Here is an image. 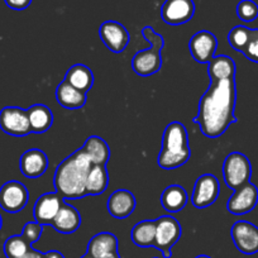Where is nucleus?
Masks as SVG:
<instances>
[{
  "label": "nucleus",
  "mask_w": 258,
  "mask_h": 258,
  "mask_svg": "<svg viewBox=\"0 0 258 258\" xmlns=\"http://www.w3.org/2000/svg\"><path fill=\"white\" fill-rule=\"evenodd\" d=\"M250 29L245 26H235L228 34V42L235 51L242 52L250 36Z\"/></svg>",
  "instance_id": "29"
},
{
  "label": "nucleus",
  "mask_w": 258,
  "mask_h": 258,
  "mask_svg": "<svg viewBox=\"0 0 258 258\" xmlns=\"http://www.w3.org/2000/svg\"><path fill=\"white\" fill-rule=\"evenodd\" d=\"M182 233L180 223L172 215H162L156 219V240L155 247L162 252L163 257H172L173 245L178 242Z\"/></svg>",
  "instance_id": "6"
},
{
  "label": "nucleus",
  "mask_w": 258,
  "mask_h": 258,
  "mask_svg": "<svg viewBox=\"0 0 258 258\" xmlns=\"http://www.w3.org/2000/svg\"><path fill=\"white\" fill-rule=\"evenodd\" d=\"M51 225L58 233L71 234L80 228L81 215L79 210H76V208H74L69 203L63 202Z\"/></svg>",
  "instance_id": "18"
},
{
  "label": "nucleus",
  "mask_w": 258,
  "mask_h": 258,
  "mask_svg": "<svg viewBox=\"0 0 258 258\" xmlns=\"http://www.w3.org/2000/svg\"><path fill=\"white\" fill-rule=\"evenodd\" d=\"M109 183V173L105 165H93L86 178V194L101 195L105 192Z\"/></svg>",
  "instance_id": "26"
},
{
  "label": "nucleus",
  "mask_w": 258,
  "mask_h": 258,
  "mask_svg": "<svg viewBox=\"0 0 258 258\" xmlns=\"http://www.w3.org/2000/svg\"><path fill=\"white\" fill-rule=\"evenodd\" d=\"M44 258H64L61 252L58 250H49V252L44 253Z\"/></svg>",
  "instance_id": "35"
},
{
  "label": "nucleus",
  "mask_w": 258,
  "mask_h": 258,
  "mask_svg": "<svg viewBox=\"0 0 258 258\" xmlns=\"http://www.w3.org/2000/svg\"><path fill=\"white\" fill-rule=\"evenodd\" d=\"M118 252V238L109 232H101L94 235L88 244L86 253L94 258H106Z\"/></svg>",
  "instance_id": "20"
},
{
  "label": "nucleus",
  "mask_w": 258,
  "mask_h": 258,
  "mask_svg": "<svg viewBox=\"0 0 258 258\" xmlns=\"http://www.w3.org/2000/svg\"><path fill=\"white\" fill-rule=\"evenodd\" d=\"M223 176L227 186L232 190L249 182L252 165L247 156L240 152L229 153L223 163Z\"/></svg>",
  "instance_id": "5"
},
{
  "label": "nucleus",
  "mask_w": 258,
  "mask_h": 258,
  "mask_svg": "<svg viewBox=\"0 0 258 258\" xmlns=\"http://www.w3.org/2000/svg\"><path fill=\"white\" fill-rule=\"evenodd\" d=\"M2 225H3V220H2V215H0V229H2Z\"/></svg>",
  "instance_id": "38"
},
{
  "label": "nucleus",
  "mask_w": 258,
  "mask_h": 258,
  "mask_svg": "<svg viewBox=\"0 0 258 258\" xmlns=\"http://www.w3.org/2000/svg\"><path fill=\"white\" fill-rule=\"evenodd\" d=\"M99 36L106 48H109L114 53L123 52L131 41V36L125 27L115 21L104 22L99 28Z\"/></svg>",
  "instance_id": "13"
},
{
  "label": "nucleus",
  "mask_w": 258,
  "mask_h": 258,
  "mask_svg": "<svg viewBox=\"0 0 258 258\" xmlns=\"http://www.w3.org/2000/svg\"><path fill=\"white\" fill-rule=\"evenodd\" d=\"M195 258H212V257H209V255H207V254H202V255H198V257H195Z\"/></svg>",
  "instance_id": "36"
},
{
  "label": "nucleus",
  "mask_w": 258,
  "mask_h": 258,
  "mask_svg": "<svg viewBox=\"0 0 258 258\" xmlns=\"http://www.w3.org/2000/svg\"><path fill=\"white\" fill-rule=\"evenodd\" d=\"M7 6L14 11H24L32 4V0H4Z\"/></svg>",
  "instance_id": "33"
},
{
  "label": "nucleus",
  "mask_w": 258,
  "mask_h": 258,
  "mask_svg": "<svg viewBox=\"0 0 258 258\" xmlns=\"http://www.w3.org/2000/svg\"><path fill=\"white\" fill-rule=\"evenodd\" d=\"M29 192L19 181H8L0 187V208L7 213H19L26 208Z\"/></svg>",
  "instance_id": "8"
},
{
  "label": "nucleus",
  "mask_w": 258,
  "mask_h": 258,
  "mask_svg": "<svg viewBox=\"0 0 258 258\" xmlns=\"http://www.w3.org/2000/svg\"><path fill=\"white\" fill-rule=\"evenodd\" d=\"M237 16L243 22H253L258 18V6L253 0H240L237 6Z\"/></svg>",
  "instance_id": "30"
},
{
  "label": "nucleus",
  "mask_w": 258,
  "mask_h": 258,
  "mask_svg": "<svg viewBox=\"0 0 258 258\" xmlns=\"http://www.w3.org/2000/svg\"><path fill=\"white\" fill-rule=\"evenodd\" d=\"M93 165H106L110 158V148L108 143L99 136H91L81 147Z\"/></svg>",
  "instance_id": "23"
},
{
  "label": "nucleus",
  "mask_w": 258,
  "mask_h": 258,
  "mask_svg": "<svg viewBox=\"0 0 258 258\" xmlns=\"http://www.w3.org/2000/svg\"><path fill=\"white\" fill-rule=\"evenodd\" d=\"M93 163L84 153L78 150L64 158L53 176L54 188L63 199H80L86 197V178Z\"/></svg>",
  "instance_id": "2"
},
{
  "label": "nucleus",
  "mask_w": 258,
  "mask_h": 258,
  "mask_svg": "<svg viewBox=\"0 0 258 258\" xmlns=\"http://www.w3.org/2000/svg\"><path fill=\"white\" fill-rule=\"evenodd\" d=\"M218 47V39L212 32L199 31L191 37L188 42V49L192 58L200 63H209L215 56Z\"/></svg>",
  "instance_id": "14"
},
{
  "label": "nucleus",
  "mask_w": 258,
  "mask_h": 258,
  "mask_svg": "<svg viewBox=\"0 0 258 258\" xmlns=\"http://www.w3.org/2000/svg\"><path fill=\"white\" fill-rule=\"evenodd\" d=\"M237 89L235 80L210 81L209 88L199 101V111L194 123L208 138H218L237 121L234 115Z\"/></svg>",
  "instance_id": "1"
},
{
  "label": "nucleus",
  "mask_w": 258,
  "mask_h": 258,
  "mask_svg": "<svg viewBox=\"0 0 258 258\" xmlns=\"http://www.w3.org/2000/svg\"><path fill=\"white\" fill-rule=\"evenodd\" d=\"M27 113H28L32 133L42 135L47 132L53 124V114L51 109L44 104H34L31 108L27 109Z\"/></svg>",
  "instance_id": "22"
},
{
  "label": "nucleus",
  "mask_w": 258,
  "mask_h": 258,
  "mask_svg": "<svg viewBox=\"0 0 258 258\" xmlns=\"http://www.w3.org/2000/svg\"><path fill=\"white\" fill-rule=\"evenodd\" d=\"M63 202V198L57 191L41 195L34 203V220L42 225H51Z\"/></svg>",
  "instance_id": "15"
},
{
  "label": "nucleus",
  "mask_w": 258,
  "mask_h": 258,
  "mask_svg": "<svg viewBox=\"0 0 258 258\" xmlns=\"http://www.w3.org/2000/svg\"><path fill=\"white\" fill-rule=\"evenodd\" d=\"M42 232H43V225L37 222H28L24 224L22 237L32 245L41 238Z\"/></svg>",
  "instance_id": "32"
},
{
  "label": "nucleus",
  "mask_w": 258,
  "mask_h": 258,
  "mask_svg": "<svg viewBox=\"0 0 258 258\" xmlns=\"http://www.w3.org/2000/svg\"><path fill=\"white\" fill-rule=\"evenodd\" d=\"M242 53L244 54L245 58L258 63V28L250 29V36Z\"/></svg>",
  "instance_id": "31"
},
{
  "label": "nucleus",
  "mask_w": 258,
  "mask_h": 258,
  "mask_svg": "<svg viewBox=\"0 0 258 258\" xmlns=\"http://www.w3.org/2000/svg\"><path fill=\"white\" fill-rule=\"evenodd\" d=\"M131 237L138 247H155L156 220H142L137 223L131 232Z\"/></svg>",
  "instance_id": "27"
},
{
  "label": "nucleus",
  "mask_w": 258,
  "mask_h": 258,
  "mask_svg": "<svg viewBox=\"0 0 258 258\" xmlns=\"http://www.w3.org/2000/svg\"><path fill=\"white\" fill-rule=\"evenodd\" d=\"M235 62L225 54L214 56L208 63V75L210 81H222L235 79Z\"/></svg>",
  "instance_id": "21"
},
{
  "label": "nucleus",
  "mask_w": 258,
  "mask_h": 258,
  "mask_svg": "<svg viewBox=\"0 0 258 258\" xmlns=\"http://www.w3.org/2000/svg\"><path fill=\"white\" fill-rule=\"evenodd\" d=\"M257 203L258 188L249 181L235 188L227 203V210L233 215H244L252 212Z\"/></svg>",
  "instance_id": "10"
},
{
  "label": "nucleus",
  "mask_w": 258,
  "mask_h": 258,
  "mask_svg": "<svg viewBox=\"0 0 258 258\" xmlns=\"http://www.w3.org/2000/svg\"><path fill=\"white\" fill-rule=\"evenodd\" d=\"M136 205L137 203H136L135 195L125 188H119L114 191L106 203L109 214L115 219H124L132 215Z\"/></svg>",
  "instance_id": "16"
},
{
  "label": "nucleus",
  "mask_w": 258,
  "mask_h": 258,
  "mask_svg": "<svg viewBox=\"0 0 258 258\" xmlns=\"http://www.w3.org/2000/svg\"><path fill=\"white\" fill-rule=\"evenodd\" d=\"M195 14L194 0H165L161 8V18L166 24L180 26L191 21Z\"/></svg>",
  "instance_id": "11"
},
{
  "label": "nucleus",
  "mask_w": 258,
  "mask_h": 258,
  "mask_svg": "<svg viewBox=\"0 0 258 258\" xmlns=\"http://www.w3.org/2000/svg\"><path fill=\"white\" fill-rule=\"evenodd\" d=\"M83 258H94V257H91V255L90 254H89V253H86V254L85 255H84V257Z\"/></svg>",
  "instance_id": "37"
},
{
  "label": "nucleus",
  "mask_w": 258,
  "mask_h": 258,
  "mask_svg": "<svg viewBox=\"0 0 258 258\" xmlns=\"http://www.w3.org/2000/svg\"><path fill=\"white\" fill-rule=\"evenodd\" d=\"M21 258H44V253L39 252V250H36L33 249V248H31V249L28 250V252L26 253L24 255H22Z\"/></svg>",
  "instance_id": "34"
},
{
  "label": "nucleus",
  "mask_w": 258,
  "mask_h": 258,
  "mask_svg": "<svg viewBox=\"0 0 258 258\" xmlns=\"http://www.w3.org/2000/svg\"><path fill=\"white\" fill-rule=\"evenodd\" d=\"M0 129L14 137H24L32 133L26 109L19 106H6L0 110Z\"/></svg>",
  "instance_id": "7"
},
{
  "label": "nucleus",
  "mask_w": 258,
  "mask_h": 258,
  "mask_svg": "<svg viewBox=\"0 0 258 258\" xmlns=\"http://www.w3.org/2000/svg\"><path fill=\"white\" fill-rule=\"evenodd\" d=\"M19 167L23 176L28 178H38L48 168V157L38 148H32L22 155Z\"/></svg>",
  "instance_id": "17"
},
{
  "label": "nucleus",
  "mask_w": 258,
  "mask_h": 258,
  "mask_svg": "<svg viewBox=\"0 0 258 258\" xmlns=\"http://www.w3.org/2000/svg\"><path fill=\"white\" fill-rule=\"evenodd\" d=\"M156 258H157V257H156Z\"/></svg>",
  "instance_id": "39"
},
{
  "label": "nucleus",
  "mask_w": 258,
  "mask_h": 258,
  "mask_svg": "<svg viewBox=\"0 0 258 258\" xmlns=\"http://www.w3.org/2000/svg\"><path fill=\"white\" fill-rule=\"evenodd\" d=\"M191 157L188 135L185 125L180 121H172L165 129L162 150L158 155L157 163L163 170H173L185 165Z\"/></svg>",
  "instance_id": "3"
},
{
  "label": "nucleus",
  "mask_w": 258,
  "mask_h": 258,
  "mask_svg": "<svg viewBox=\"0 0 258 258\" xmlns=\"http://www.w3.org/2000/svg\"><path fill=\"white\" fill-rule=\"evenodd\" d=\"M64 81L83 93H88L94 85L93 71L83 63H76L69 69L64 75Z\"/></svg>",
  "instance_id": "25"
},
{
  "label": "nucleus",
  "mask_w": 258,
  "mask_h": 258,
  "mask_svg": "<svg viewBox=\"0 0 258 258\" xmlns=\"http://www.w3.org/2000/svg\"><path fill=\"white\" fill-rule=\"evenodd\" d=\"M31 248L32 245L22 237V234L12 235L4 243V254L7 258H21Z\"/></svg>",
  "instance_id": "28"
},
{
  "label": "nucleus",
  "mask_w": 258,
  "mask_h": 258,
  "mask_svg": "<svg viewBox=\"0 0 258 258\" xmlns=\"http://www.w3.org/2000/svg\"><path fill=\"white\" fill-rule=\"evenodd\" d=\"M142 34L151 43L147 49L138 51L132 59V68L135 73L140 76H151L157 74L162 68V52L165 46V39L162 34H158L153 31L152 27L147 26L142 29Z\"/></svg>",
  "instance_id": "4"
},
{
  "label": "nucleus",
  "mask_w": 258,
  "mask_h": 258,
  "mask_svg": "<svg viewBox=\"0 0 258 258\" xmlns=\"http://www.w3.org/2000/svg\"><path fill=\"white\" fill-rule=\"evenodd\" d=\"M232 239L239 252L254 254L258 252V227L245 220L234 223L230 230Z\"/></svg>",
  "instance_id": "12"
},
{
  "label": "nucleus",
  "mask_w": 258,
  "mask_h": 258,
  "mask_svg": "<svg viewBox=\"0 0 258 258\" xmlns=\"http://www.w3.org/2000/svg\"><path fill=\"white\" fill-rule=\"evenodd\" d=\"M187 192L181 185H170L161 195V205L168 213H178L187 204Z\"/></svg>",
  "instance_id": "24"
},
{
  "label": "nucleus",
  "mask_w": 258,
  "mask_h": 258,
  "mask_svg": "<svg viewBox=\"0 0 258 258\" xmlns=\"http://www.w3.org/2000/svg\"><path fill=\"white\" fill-rule=\"evenodd\" d=\"M220 192L219 181L212 173H204L195 182L191 203L198 209L210 207L218 200Z\"/></svg>",
  "instance_id": "9"
},
{
  "label": "nucleus",
  "mask_w": 258,
  "mask_h": 258,
  "mask_svg": "<svg viewBox=\"0 0 258 258\" xmlns=\"http://www.w3.org/2000/svg\"><path fill=\"white\" fill-rule=\"evenodd\" d=\"M56 100L62 108L69 110L81 109L86 104V93L71 86L68 81H62L56 88Z\"/></svg>",
  "instance_id": "19"
}]
</instances>
